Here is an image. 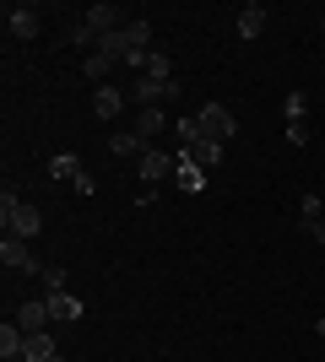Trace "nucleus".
I'll list each match as a JSON object with an SVG mask.
<instances>
[{
	"instance_id": "f257e3e1",
	"label": "nucleus",
	"mask_w": 325,
	"mask_h": 362,
	"mask_svg": "<svg viewBox=\"0 0 325 362\" xmlns=\"http://www.w3.org/2000/svg\"><path fill=\"white\" fill-rule=\"evenodd\" d=\"M0 222H6V238H38L44 233V211L28 206V200L16 195V189H0Z\"/></svg>"
},
{
	"instance_id": "f03ea898",
	"label": "nucleus",
	"mask_w": 325,
	"mask_h": 362,
	"mask_svg": "<svg viewBox=\"0 0 325 362\" xmlns=\"http://www.w3.org/2000/svg\"><path fill=\"white\" fill-rule=\"evenodd\" d=\"M195 119H201V130H206L212 141H222V146L239 136V119H233L228 103H201V108H195Z\"/></svg>"
},
{
	"instance_id": "7ed1b4c3",
	"label": "nucleus",
	"mask_w": 325,
	"mask_h": 362,
	"mask_svg": "<svg viewBox=\"0 0 325 362\" xmlns=\"http://www.w3.org/2000/svg\"><path fill=\"white\" fill-rule=\"evenodd\" d=\"M179 81H157V76H136V87H130V98H136L141 108H163V103H179Z\"/></svg>"
},
{
	"instance_id": "20e7f679",
	"label": "nucleus",
	"mask_w": 325,
	"mask_h": 362,
	"mask_svg": "<svg viewBox=\"0 0 325 362\" xmlns=\"http://www.w3.org/2000/svg\"><path fill=\"white\" fill-rule=\"evenodd\" d=\"M0 259H6V271H22V276H44V265L33 259V243H28V238H6V243H0Z\"/></svg>"
},
{
	"instance_id": "39448f33",
	"label": "nucleus",
	"mask_w": 325,
	"mask_h": 362,
	"mask_svg": "<svg viewBox=\"0 0 325 362\" xmlns=\"http://www.w3.org/2000/svg\"><path fill=\"white\" fill-rule=\"evenodd\" d=\"M173 168H179V157H169V151H157V146L141 151V184H147V189L163 184V179H173Z\"/></svg>"
},
{
	"instance_id": "423d86ee",
	"label": "nucleus",
	"mask_w": 325,
	"mask_h": 362,
	"mask_svg": "<svg viewBox=\"0 0 325 362\" xmlns=\"http://www.w3.org/2000/svg\"><path fill=\"white\" fill-rule=\"evenodd\" d=\"M6 33L22 38V44L38 38V11H33V6H6Z\"/></svg>"
},
{
	"instance_id": "0eeeda50",
	"label": "nucleus",
	"mask_w": 325,
	"mask_h": 362,
	"mask_svg": "<svg viewBox=\"0 0 325 362\" xmlns=\"http://www.w3.org/2000/svg\"><path fill=\"white\" fill-rule=\"evenodd\" d=\"M49 319H55V314H49V298H28V303H22V308H16V325H22V330H28V335L49 330Z\"/></svg>"
},
{
	"instance_id": "6e6552de",
	"label": "nucleus",
	"mask_w": 325,
	"mask_h": 362,
	"mask_svg": "<svg viewBox=\"0 0 325 362\" xmlns=\"http://www.w3.org/2000/svg\"><path fill=\"white\" fill-rule=\"evenodd\" d=\"M222 151H228V146H222V141L201 136V141H195V146H185V151H179V157H190V163H195V168H206V173H212V168L222 163Z\"/></svg>"
},
{
	"instance_id": "1a4fd4ad",
	"label": "nucleus",
	"mask_w": 325,
	"mask_h": 362,
	"mask_svg": "<svg viewBox=\"0 0 325 362\" xmlns=\"http://www.w3.org/2000/svg\"><path fill=\"white\" fill-rule=\"evenodd\" d=\"M233 28H239V38H261V33H266V6H261V0H249V6H239V16H233Z\"/></svg>"
},
{
	"instance_id": "9d476101",
	"label": "nucleus",
	"mask_w": 325,
	"mask_h": 362,
	"mask_svg": "<svg viewBox=\"0 0 325 362\" xmlns=\"http://www.w3.org/2000/svg\"><path fill=\"white\" fill-rule=\"evenodd\" d=\"M44 298H49L55 325H76V319H81V298H71V292H44Z\"/></svg>"
},
{
	"instance_id": "9b49d317",
	"label": "nucleus",
	"mask_w": 325,
	"mask_h": 362,
	"mask_svg": "<svg viewBox=\"0 0 325 362\" xmlns=\"http://www.w3.org/2000/svg\"><path fill=\"white\" fill-rule=\"evenodd\" d=\"M120 108H125V92L103 81V87L93 92V114H98V119H120Z\"/></svg>"
},
{
	"instance_id": "f8f14e48",
	"label": "nucleus",
	"mask_w": 325,
	"mask_h": 362,
	"mask_svg": "<svg viewBox=\"0 0 325 362\" xmlns=\"http://www.w3.org/2000/svg\"><path fill=\"white\" fill-rule=\"evenodd\" d=\"M87 28H93L98 38H103V33H120L125 28V22H120V6H108V0H103V6H93V11H87Z\"/></svg>"
},
{
	"instance_id": "ddd939ff",
	"label": "nucleus",
	"mask_w": 325,
	"mask_h": 362,
	"mask_svg": "<svg viewBox=\"0 0 325 362\" xmlns=\"http://www.w3.org/2000/svg\"><path fill=\"white\" fill-rule=\"evenodd\" d=\"M49 173H55V179H65V184H76L87 168H81L76 151H55V157H49Z\"/></svg>"
},
{
	"instance_id": "4468645a",
	"label": "nucleus",
	"mask_w": 325,
	"mask_h": 362,
	"mask_svg": "<svg viewBox=\"0 0 325 362\" xmlns=\"http://www.w3.org/2000/svg\"><path fill=\"white\" fill-rule=\"evenodd\" d=\"M173 179H179V189H185V195H201V189H206V168H195L190 157H179Z\"/></svg>"
},
{
	"instance_id": "2eb2a0df",
	"label": "nucleus",
	"mask_w": 325,
	"mask_h": 362,
	"mask_svg": "<svg viewBox=\"0 0 325 362\" xmlns=\"http://www.w3.org/2000/svg\"><path fill=\"white\" fill-rule=\"evenodd\" d=\"M28 362H55L60 351H55V335L49 330H38V335H28V351H22Z\"/></svg>"
},
{
	"instance_id": "dca6fc26",
	"label": "nucleus",
	"mask_w": 325,
	"mask_h": 362,
	"mask_svg": "<svg viewBox=\"0 0 325 362\" xmlns=\"http://www.w3.org/2000/svg\"><path fill=\"white\" fill-rule=\"evenodd\" d=\"M136 76H157V81H173V60L163 54V49H152L147 60H141V71Z\"/></svg>"
},
{
	"instance_id": "f3484780",
	"label": "nucleus",
	"mask_w": 325,
	"mask_h": 362,
	"mask_svg": "<svg viewBox=\"0 0 325 362\" xmlns=\"http://www.w3.org/2000/svg\"><path fill=\"white\" fill-rule=\"evenodd\" d=\"M108 151H114V157H141V151H147V141H141L136 130H120V136L108 141Z\"/></svg>"
},
{
	"instance_id": "a211bd4d",
	"label": "nucleus",
	"mask_w": 325,
	"mask_h": 362,
	"mask_svg": "<svg viewBox=\"0 0 325 362\" xmlns=\"http://www.w3.org/2000/svg\"><path fill=\"white\" fill-rule=\"evenodd\" d=\"M163 124H169V114H163V108H141V119H136V136H141V141H152L157 130H163Z\"/></svg>"
},
{
	"instance_id": "6ab92c4d",
	"label": "nucleus",
	"mask_w": 325,
	"mask_h": 362,
	"mask_svg": "<svg viewBox=\"0 0 325 362\" xmlns=\"http://www.w3.org/2000/svg\"><path fill=\"white\" fill-rule=\"evenodd\" d=\"M173 136H179V146H195L206 130H201V119H195V114H179V119H173Z\"/></svg>"
},
{
	"instance_id": "aec40b11",
	"label": "nucleus",
	"mask_w": 325,
	"mask_h": 362,
	"mask_svg": "<svg viewBox=\"0 0 325 362\" xmlns=\"http://www.w3.org/2000/svg\"><path fill=\"white\" fill-rule=\"evenodd\" d=\"M65 44H71V49H87V44H93V49H98V33L87 28V16H81V22H71V28H65Z\"/></svg>"
},
{
	"instance_id": "412c9836",
	"label": "nucleus",
	"mask_w": 325,
	"mask_h": 362,
	"mask_svg": "<svg viewBox=\"0 0 325 362\" xmlns=\"http://www.w3.org/2000/svg\"><path fill=\"white\" fill-rule=\"evenodd\" d=\"M282 114H287V119H309V92H287Z\"/></svg>"
},
{
	"instance_id": "4be33fe9",
	"label": "nucleus",
	"mask_w": 325,
	"mask_h": 362,
	"mask_svg": "<svg viewBox=\"0 0 325 362\" xmlns=\"http://www.w3.org/2000/svg\"><path fill=\"white\" fill-rule=\"evenodd\" d=\"M287 141H293V146H309V119H287Z\"/></svg>"
},
{
	"instance_id": "5701e85b",
	"label": "nucleus",
	"mask_w": 325,
	"mask_h": 362,
	"mask_svg": "<svg viewBox=\"0 0 325 362\" xmlns=\"http://www.w3.org/2000/svg\"><path fill=\"white\" fill-rule=\"evenodd\" d=\"M298 211H304V222H320V195H304V206H298Z\"/></svg>"
},
{
	"instance_id": "b1692460",
	"label": "nucleus",
	"mask_w": 325,
	"mask_h": 362,
	"mask_svg": "<svg viewBox=\"0 0 325 362\" xmlns=\"http://www.w3.org/2000/svg\"><path fill=\"white\" fill-rule=\"evenodd\" d=\"M309 233H314V243H320V249H325V216H320V222L309 227Z\"/></svg>"
},
{
	"instance_id": "393cba45",
	"label": "nucleus",
	"mask_w": 325,
	"mask_h": 362,
	"mask_svg": "<svg viewBox=\"0 0 325 362\" xmlns=\"http://www.w3.org/2000/svg\"><path fill=\"white\" fill-rule=\"evenodd\" d=\"M320 346H325V319H320Z\"/></svg>"
},
{
	"instance_id": "a878e982",
	"label": "nucleus",
	"mask_w": 325,
	"mask_h": 362,
	"mask_svg": "<svg viewBox=\"0 0 325 362\" xmlns=\"http://www.w3.org/2000/svg\"><path fill=\"white\" fill-rule=\"evenodd\" d=\"M320 38H325V11H320Z\"/></svg>"
}]
</instances>
